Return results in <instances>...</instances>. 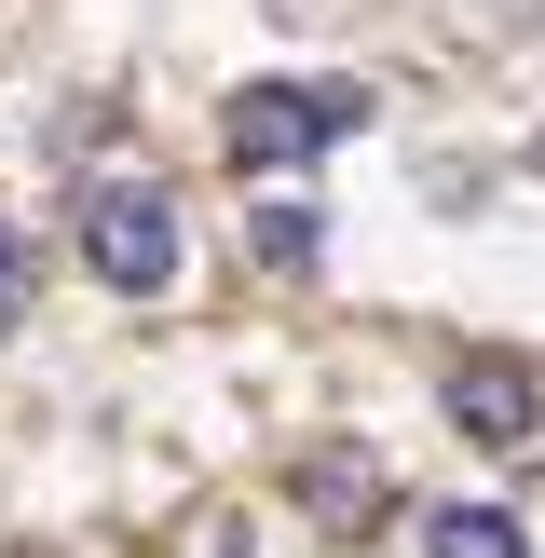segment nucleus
Segmentation results:
<instances>
[{
    "label": "nucleus",
    "instance_id": "obj_8",
    "mask_svg": "<svg viewBox=\"0 0 545 558\" xmlns=\"http://www.w3.org/2000/svg\"><path fill=\"white\" fill-rule=\"evenodd\" d=\"M532 163H545V136H532Z\"/></svg>",
    "mask_w": 545,
    "mask_h": 558
},
{
    "label": "nucleus",
    "instance_id": "obj_2",
    "mask_svg": "<svg viewBox=\"0 0 545 558\" xmlns=\"http://www.w3.org/2000/svg\"><path fill=\"white\" fill-rule=\"evenodd\" d=\"M82 259H96L123 300H150L164 272H178V205H164L150 178H109L96 205H82Z\"/></svg>",
    "mask_w": 545,
    "mask_h": 558
},
{
    "label": "nucleus",
    "instance_id": "obj_6",
    "mask_svg": "<svg viewBox=\"0 0 545 558\" xmlns=\"http://www.w3.org/2000/svg\"><path fill=\"white\" fill-rule=\"evenodd\" d=\"M259 259L272 272H314V205H259Z\"/></svg>",
    "mask_w": 545,
    "mask_h": 558
},
{
    "label": "nucleus",
    "instance_id": "obj_3",
    "mask_svg": "<svg viewBox=\"0 0 545 558\" xmlns=\"http://www.w3.org/2000/svg\"><path fill=\"white\" fill-rule=\"evenodd\" d=\"M450 423L477 436V450H532V368H518V354H463L450 368Z\"/></svg>",
    "mask_w": 545,
    "mask_h": 558
},
{
    "label": "nucleus",
    "instance_id": "obj_7",
    "mask_svg": "<svg viewBox=\"0 0 545 558\" xmlns=\"http://www.w3.org/2000/svg\"><path fill=\"white\" fill-rule=\"evenodd\" d=\"M14 314H27V245L0 232V327H14Z\"/></svg>",
    "mask_w": 545,
    "mask_h": 558
},
{
    "label": "nucleus",
    "instance_id": "obj_1",
    "mask_svg": "<svg viewBox=\"0 0 545 558\" xmlns=\"http://www.w3.org/2000/svg\"><path fill=\"white\" fill-rule=\"evenodd\" d=\"M368 123V82H245L232 96V163H300Z\"/></svg>",
    "mask_w": 545,
    "mask_h": 558
},
{
    "label": "nucleus",
    "instance_id": "obj_5",
    "mask_svg": "<svg viewBox=\"0 0 545 558\" xmlns=\"http://www.w3.org/2000/svg\"><path fill=\"white\" fill-rule=\"evenodd\" d=\"M423 545H436V558H532L505 505H436V532H423Z\"/></svg>",
    "mask_w": 545,
    "mask_h": 558
},
{
    "label": "nucleus",
    "instance_id": "obj_4",
    "mask_svg": "<svg viewBox=\"0 0 545 558\" xmlns=\"http://www.w3.org/2000/svg\"><path fill=\"white\" fill-rule=\"evenodd\" d=\"M300 505H314V532H368V518H382V463L368 450H314V463H300Z\"/></svg>",
    "mask_w": 545,
    "mask_h": 558
}]
</instances>
